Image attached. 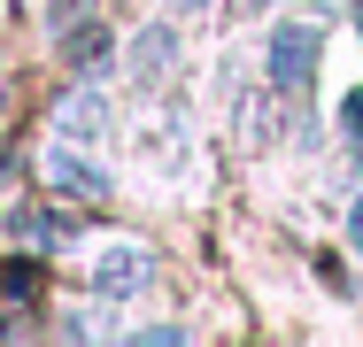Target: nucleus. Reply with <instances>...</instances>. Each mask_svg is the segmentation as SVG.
Here are the masks:
<instances>
[{
	"label": "nucleus",
	"instance_id": "7ed1b4c3",
	"mask_svg": "<svg viewBox=\"0 0 363 347\" xmlns=\"http://www.w3.org/2000/svg\"><path fill=\"white\" fill-rule=\"evenodd\" d=\"M147 278H155V255H147V247L101 255V293H147Z\"/></svg>",
	"mask_w": 363,
	"mask_h": 347
},
{
	"label": "nucleus",
	"instance_id": "6e6552de",
	"mask_svg": "<svg viewBox=\"0 0 363 347\" xmlns=\"http://www.w3.org/2000/svg\"><path fill=\"white\" fill-rule=\"evenodd\" d=\"M356 23H363V0H356Z\"/></svg>",
	"mask_w": 363,
	"mask_h": 347
},
{
	"label": "nucleus",
	"instance_id": "39448f33",
	"mask_svg": "<svg viewBox=\"0 0 363 347\" xmlns=\"http://www.w3.org/2000/svg\"><path fill=\"white\" fill-rule=\"evenodd\" d=\"M340 116H348V139H363V85L348 93V101H340Z\"/></svg>",
	"mask_w": 363,
	"mask_h": 347
},
{
	"label": "nucleus",
	"instance_id": "f257e3e1",
	"mask_svg": "<svg viewBox=\"0 0 363 347\" xmlns=\"http://www.w3.org/2000/svg\"><path fill=\"white\" fill-rule=\"evenodd\" d=\"M317 77V23H279L271 31V85L301 93Z\"/></svg>",
	"mask_w": 363,
	"mask_h": 347
},
{
	"label": "nucleus",
	"instance_id": "f03ea898",
	"mask_svg": "<svg viewBox=\"0 0 363 347\" xmlns=\"http://www.w3.org/2000/svg\"><path fill=\"white\" fill-rule=\"evenodd\" d=\"M47 178H55V193H70V201H108V170L77 162L70 147H55V154H47Z\"/></svg>",
	"mask_w": 363,
	"mask_h": 347
},
{
	"label": "nucleus",
	"instance_id": "20e7f679",
	"mask_svg": "<svg viewBox=\"0 0 363 347\" xmlns=\"http://www.w3.org/2000/svg\"><path fill=\"white\" fill-rule=\"evenodd\" d=\"M101 116H108V108H101V93L85 85L70 108H62V132H70V139H101Z\"/></svg>",
	"mask_w": 363,
	"mask_h": 347
},
{
	"label": "nucleus",
	"instance_id": "0eeeda50",
	"mask_svg": "<svg viewBox=\"0 0 363 347\" xmlns=\"http://www.w3.org/2000/svg\"><path fill=\"white\" fill-rule=\"evenodd\" d=\"M186 8H209V0H186Z\"/></svg>",
	"mask_w": 363,
	"mask_h": 347
},
{
	"label": "nucleus",
	"instance_id": "423d86ee",
	"mask_svg": "<svg viewBox=\"0 0 363 347\" xmlns=\"http://www.w3.org/2000/svg\"><path fill=\"white\" fill-rule=\"evenodd\" d=\"M348 239H356V255H363V193H356V208H348Z\"/></svg>",
	"mask_w": 363,
	"mask_h": 347
}]
</instances>
